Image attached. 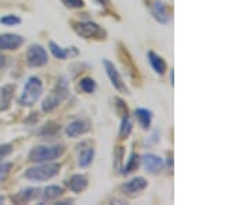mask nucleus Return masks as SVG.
Here are the masks:
<instances>
[{
	"label": "nucleus",
	"mask_w": 249,
	"mask_h": 205,
	"mask_svg": "<svg viewBox=\"0 0 249 205\" xmlns=\"http://www.w3.org/2000/svg\"><path fill=\"white\" fill-rule=\"evenodd\" d=\"M72 28L83 39H104L106 36V31L93 21H75Z\"/></svg>",
	"instance_id": "obj_5"
},
{
	"label": "nucleus",
	"mask_w": 249,
	"mask_h": 205,
	"mask_svg": "<svg viewBox=\"0 0 249 205\" xmlns=\"http://www.w3.org/2000/svg\"><path fill=\"white\" fill-rule=\"evenodd\" d=\"M89 185V180L86 175H82V173H76L71 178L67 180V187L71 190L72 193H82L85 191L86 187Z\"/></svg>",
	"instance_id": "obj_13"
},
{
	"label": "nucleus",
	"mask_w": 249,
	"mask_h": 205,
	"mask_svg": "<svg viewBox=\"0 0 249 205\" xmlns=\"http://www.w3.org/2000/svg\"><path fill=\"white\" fill-rule=\"evenodd\" d=\"M103 65H104V68H106V72H107L108 78L111 80L112 86H114L118 92L124 93V94H129V89H127V86H126V83L124 82V79H122L119 71L116 70V67L114 65V63L107 60V58H104V60H103Z\"/></svg>",
	"instance_id": "obj_7"
},
{
	"label": "nucleus",
	"mask_w": 249,
	"mask_h": 205,
	"mask_svg": "<svg viewBox=\"0 0 249 205\" xmlns=\"http://www.w3.org/2000/svg\"><path fill=\"white\" fill-rule=\"evenodd\" d=\"M0 22L3 25H7V27H14V25L21 24V18L18 16H14V14H7V16L0 18Z\"/></svg>",
	"instance_id": "obj_26"
},
{
	"label": "nucleus",
	"mask_w": 249,
	"mask_h": 205,
	"mask_svg": "<svg viewBox=\"0 0 249 205\" xmlns=\"http://www.w3.org/2000/svg\"><path fill=\"white\" fill-rule=\"evenodd\" d=\"M14 86L13 85H6L0 90V111H7L11 104V98L14 93Z\"/></svg>",
	"instance_id": "obj_18"
},
{
	"label": "nucleus",
	"mask_w": 249,
	"mask_h": 205,
	"mask_svg": "<svg viewBox=\"0 0 249 205\" xmlns=\"http://www.w3.org/2000/svg\"><path fill=\"white\" fill-rule=\"evenodd\" d=\"M132 130H133V124H132L129 115L122 116V122H121V128H119V136H121V139L129 137L130 133H132Z\"/></svg>",
	"instance_id": "obj_23"
},
{
	"label": "nucleus",
	"mask_w": 249,
	"mask_h": 205,
	"mask_svg": "<svg viewBox=\"0 0 249 205\" xmlns=\"http://www.w3.org/2000/svg\"><path fill=\"white\" fill-rule=\"evenodd\" d=\"M114 158H115L116 169H121V164L124 158V147H116V150L114 151Z\"/></svg>",
	"instance_id": "obj_31"
},
{
	"label": "nucleus",
	"mask_w": 249,
	"mask_h": 205,
	"mask_svg": "<svg viewBox=\"0 0 249 205\" xmlns=\"http://www.w3.org/2000/svg\"><path fill=\"white\" fill-rule=\"evenodd\" d=\"M139 161H140V157L137 155V152H132L130 157H129V160H127V162L124 164V167L122 168V170H121V173H122V175H129L130 172H133V170L137 169Z\"/></svg>",
	"instance_id": "obj_22"
},
{
	"label": "nucleus",
	"mask_w": 249,
	"mask_h": 205,
	"mask_svg": "<svg viewBox=\"0 0 249 205\" xmlns=\"http://www.w3.org/2000/svg\"><path fill=\"white\" fill-rule=\"evenodd\" d=\"M27 63L29 67L39 68L49 63V56L43 46L31 45L27 50Z\"/></svg>",
	"instance_id": "obj_6"
},
{
	"label": "nucleus",
	"mask_w": 249,
	"mask_h": 205,
	"mask_svg": "<svg viewBox=\"0 0 249 205\" xmlns=\"http://www.w3.org/2000/svg\"><path fill=\"white\" fill-rule=\"evenodd\" d=\"M61 3L68 9H82L85 6L83 0H61Z\"/></svg>",
	"instance_id": "obj_28"
},
{
	"label": "nucleus",
	"mask_w": 249,
	"mask_h": 205,
	"mask_svg": "<svg viewBox=\"0 0 249 205\" xmlns=\"http://www.w3.org/2000/svg\"><path fill=\"white\" fill-rule=\"evenodd\" d=\"M147 56H148V61L151 64L152 70L157 72L158 75H163L168 70V65L165 63V60L160 57V54L154 53V52H148Z\"/></svg>",
	"instance_id": "obj_17"
},
{
	"label": "nucleus",
	"mask_w": 249,
	"mask_h": 205,
	"mask_svg": "<svg viewBox=\"0 0 249 205\" xmlns=\"http://www.w3.org/2000/svg\"><path fill=\"white\" fill-rule=\"evenodd\" d=\"M88 130H89V124L83 119H76L67 126L65 133L68 137H78V136L86 133Z\"/></svg>",
	"instance_id": "obj_14"
},
{
	"label": "nucleus",
	"mask_w": 249,
	"mask_h": 205,
	"mask_svg": "<svg viewBox=\"0 0 249 205\" xmlns=\"http://www.w3.org/2000/svg\"><path fill=\"white\" fill-rule=\"evenodd\" d=\"M13 151L11 144H0V162L3 160H6L10 154Z\"/></svg>",
	"instance_id": "obj_29"
},
{
	"label": "nucleus",
	"mask_w": 249,
	"mask_h": 205,
	"mask_svg": "<svg viewBox=\"0 0 249 205\" xmlns=\"http://www.w3.org/2000/svg\"><path fill=\"white\" fill-rule=\"evenodd\" d=\"M134 115H136V119L139 121V124L142 126V129H150L152 122V112L147 108H137L134 111Z\"/></svg>",
	"instance_id": "obj_19"
},
{
	"label": "nucleus",
	"mask_w": 249,
	"mask_h": 205,
	"mask_svg": "<svg viewBox=\"0 0 249 205\" xmlns=\"http://www.w3.org/2000/svg\"><path fill=\"white\" fill-rule=\"evenodd\" d=\"M100 6H103V7H106V9H108L109 7V0H96Z\"/></svg>",
	"instance_id": "obj_32"
},
{
	"label": "nucleus",
	"mask_w": 249,
	"mask_h": 205,
	"mask_svg": "<svg viewBox=\"0 0 249 205\" xmlns=\"http://www.w3.org/2000/svg\"><path fill=\"white\" fill-rule=\"evenodd\" d=\"M3 203H4V197H3V196H0V205L3 204Z\"/></svg>",
	"instance_id": "obj_35"
},
{
	"label": "nucleus",
	"mask_w": 249,
	"mask_h": 205,
	"mask_svg": "<svg viewBox=\"0 0 249 205\" xmlns=\"http://www.w3.org/2000/svg\"><path fill=\"white\" fill-rule=\"evenodd\" d=\"M150 11H151L152 17L162 25H168L170 22V13L163 1H160V0L152 1L150 4Z\"/></svg>",
	"instance_id": "obj_8"
},
{
	"label": "nucleus",
	"mask_w": 249,
	"mask_h": 205,
	"mask_svg": "<svg viewBox=\"0 0 249 205\" xmlns=\"http://www.w3.org/2000/svg\"><path fill=\"white\" fill-rule=\"evenodd\" d=\"M70 94V86H68V82L65 78H60L54 90L43 100V104H42V110L45 112H52L57 107L61 106V103L68 97Z\"/></svg>",
	"instance_id": "obj_3"
},
{
	"label": "nucleus",
	"mask_w": 249,
	"mask_h": 205,
	"mask_svg": "<svg viewBox=\"0 0 249 205\" xmlns=\"http://www.w3.org/2000/svg\"><path fill=\"white\" fill-rule=\"evenodd\" d=\"M115 107H116V112L121 115V118L124 115H129V111H127V107H126V103H124L122 98H119V97L115 98Z\"/></svg>",
	"instance_id": "obj_27"
},
{
	"label": "nucleus",
	"mask_w": 249,
	"mask_h": 205,
	"mask_svg": "<svg viewBox=\"0 0 249 205\" xmlns=\"http://www.w3.org/2000/svg\"><path fill=\"white\" fill-rule=\"evenodd\" d=\"M79 89L83 92V93H94L96 89H97V83H96V80L91 79L89 76H86V78H82L79 82Z\"/></svg>",
	"instance_id": "obj_24"
},
{
	"label": "nucleus",
	"mask_w": 249,
	"mask_h": 205,
	"mask_svg": "<svg viewBox=\"0 0 249 205\" xmlns=\"http://www.w3.org/2000/svg\"><path fill=\"white\" fill-rule=\"evenodd\" d=\"M43 93V82L37 76H31L28 78L27 83L24 86V90L19 97V104L24 107H32L36 104V101L40 98Z\"/></svg>",
	"instance_id": "obj_4"
},
{
	"label": "nucleus",
	"mask_w": 249,
	"mask_h": 205,
	"mask_svg": "<svg viewBox=\"0 0 249 205\" xmlns=\"http://www.w3.org/2000/svg\"><path fill=\"white\" fill-rule=\"evenodd\" d=\"M140 161L142 162V167L145 168V170H148L150 173H158L165 167L163 160L155 154H144Z\"/></svg>",
	"instance_id": "obj_11"
},
{
	"label": "nucleus",
	"mask_w": 249,
	"mask_h": 205,
	"mask_svg": "<svg viewBox=\"0 0 249 205\" xmlns=\"http://www.w3.org/2000/svg\"><path fill=\"white\" fill-rule=\"evenodd\" d=\"M49 49H50V52H52V54H53L54 57L58 58V60H65V58H68V56H76V54H78V50H76L75 47L64 49V47H61L60 45H57L53 40L49 42Z\"/></svg>",
	"instance_id": "obj_16"
},
{
	"label": "nucleus",
	"mask_w": 249,
	"mask_h": 205,
	"mask_svg": "<svg viewBox=\"0 0 249 205\" xmlns=\"http://www.w3.org/2000/svg\"><path fill=\"white\" fill-rule=\"evenodd\" d=\"M4 63H6V57H4L3 54L0 53V68H1L3 65H4Z\"/></svg>",
	"instance_id": "obj_33"
},
{
	"label": "nucleus",
	"mask_w": 249,
	"mask_h": 205,
	"mask_svg": "<svg viewBox=\"0 0 249 205\" xmlns=\"http://www.w3.org/2000/svg\"><path fill=\"white\" fill-rule=\"evenodd\" d=\"M119 58H121V61L124 64V67L129 72V75H130V78L134 80V83L137 82H140V75H139V70H137V67L133 64V60H132V57H130V54L129 52L126 50V47L124 45H121L119 43Z\"/></svg>",
	"instance_id": "obj_9"
},
{
	"label": "nucleus",
	"mask_w": 249,
	"mask_h": 205,
	"mask_svg": "<svg viewBox=\"0 0 249 205\" xmlns=\"http://www.w3.org/2000/svg\"><path fill=\"white\" fill-rule=\"evenodd\" d=\"M145 187H147V180L142 176H137V178L130 179L129 182L124 183L121 186V190L127 196H133V194L142 191Z\"/></svg>",
	"instance_id": "obj_12"
},
{
	"label": "nucleus",
	"mask_w": 249,
	"mask_h": 205,
	"mask_svg": "<svg viewBox=\"0 0 249 205\" xmlns=\"http://www.w3.org/2000/svg\"><path fill=\"white\" fill-rule=\"evenodd\" d=\"M170 83L175 85V72H173V70H170Z\"/></svg>",
	"instance_id": "obj_34"
},
{
	"label": "nucleus",
	"mask_w": 249,
	"mask_h": 205,
	"mask_svg": "<svg viewBox=\"0 0 249 205\" xmlns=\"http://www.w3.org/2000/svg\"><path fill=\"white\" fill-rule=\"evenodd\" d=\"M61 169V165L60 164H55V162H42L40 165H36L32 167L29 169L25 170L24 176L31 180V182H47L50 179H53L54 176H57L60 173Z\"/></svg>",
	"instance_id": "obj_1"
},
{
	"label": "nucleus",
	"mask_w": 249,
	"mask_h": 205,
	"mask_svg": "<svg viewBox=\"0 0 249 205\" xmlns=\"http://www.w3.org/2000/svg\"><path fill=\"white\" fill-rule=\"evenodd\" d=\"M94 158V149L93 147H86L79 152V167L80 168H88L90 164L93 162Z\"/></svg>",
	"instance_id": "obj_21"
},
{
	"label": "nucleus",
	"mask_w": 249,
	"mask_h": 205,
	"mask_svg": "<svg viewBox=\"0 0 249 205\" xmlns=\"http://www.w3.org/2000/svg\"><path fill=\"white\" fill-rule=\"evenodd\" d=\"M24 37L17 34L0 35V50H17L24 45Z\"/></svg>",
	"instance_id": "obj_10"
},
{
	"label": "nucleus",
	"mask_w": 249,
	"mask_h": 205,
	"mask_svg": "<svg viewBox=\"0 0 249 205\" xmlns=\"http://www.w3.org/2000/svg\"><path fill=\"white\" fill-rule=\"evenodd\" d=\"M62 193H64V190L60 186H47V187L43 190V194H42V201H54V200H57L58 197L62 196Z\"/></svg>",
	"instance_id": "obj_20"
},
{
	"label": "nucleus",
	"mask_w": 249,
	"mask_h": 205,
	"mask_svg": "<svg viewBox=\"0 0 249 205\" xmlns=\"http://www.w3.org/2000/svg\"><path fill=\"white\" fill-rule=\"evenodd\" d=\"M37 193H39V190H37V188H34V187L24 188V190H21V191L16 193L14 196H11V201H13L14 204H27V203L32 201L34 198L37 197Z\"/></svg>",
	"instance_id": "obj_15"
},
{
	"label": "nucleus",
	"mask_w": 249,
	"mask_h": 205,
	"mask_svg": "<svg viewBox=\"0 0 249 205\" xmlns=\"http://www.w3.org/2000/svg\"><path fill=\"white\" fill-rule=\"evenodd\" d=\"M65 152L64 146H37L34 147L29 155L28 160L34 164H42V162H52V161L58 160L62 154Z\"/></svg>",
	"instance_id": "obj_2"
},
{
	"label": "nucleus",
	"mask_w": 249,
	"mask_h": 205,
	"mask_svg": "<svg viewBox=\"0 0 249 205\" xmlns=\"http://www.w3.org/2000/svg\"><path fill=\"white\" fill-rule=\"evenodd\" d=\"M11 167H13V165H11L10 162H4V164L0 165V182H3L4 179L9 176Z\"/></svg>",
	"instance_id": "obj_30"
},
{
	"label": "nucleus",
	"mask_w": 249,
	"mask_h": 205,
	"mask_svg": "<svg viewBox=\"0 0 249 205\" xmlns=\"http://www.w3.org/2000/svg\"><path fill=\"white\" fill-rule=\"evenodd\" d=\"M58 132H60V125H55L54 122H49L40 130V136L45 137V139H53L54 136L58 133Z\"/></svg>",
	"instance_id": "obj_25"
}]
</instances>
